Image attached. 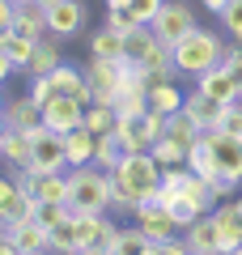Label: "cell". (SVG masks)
Instances as JSON below:
<instances>
[{"label": "cell", "instance_id": "obj_1", "mask_svg": "<svg viewBox=\"0 0 242 255\" xmlns=\"http://www.w3.org/2000/svg\"><path fill=\"white\" fill-rule=\"evenodd\" d=\"M111 183H115L111 209L115 213H136L144 200H153V191L161 187V162L153 153H123L119 166L111 170Z\"/></svg>", "mask_w": 242, "mask_h": 255}, {"label": "cell", "instance_id": "obj_2", "mask_svg": "<svg viewBox=\"0 0 242 255\" xmlns=\"http://www.w3.org/2000/svg\"><path fill=\"white\" fill-rule=\"evenodd\" d=\"M221 55H225V38L217 34V30H191L183 43H174V73L179 77H204L208 68H217L221 64Z\"/></svg>", "mask_w": 242, "mask_h": 255}, {"label": "cell", "instance_id": "obj_3", "mask_svg": "<svg viewBox=\"0 0 242 255\" xmlns=\"http://www.w3.org/2000/svg\"><path fill=\"white\" fill-rule=\"evenodd\" d=\"M72 179V213H107L111 196H115V183H111V170L102 166H68Z\"/></svg>", "mask_w": 242, "mask_h": 255}, {"label": "cell", "instance_id": "obj_4", "mask_svg": "<svg viewBox=\"0 0 242 255\" xmlns=\"http://www.w3.org/2000/svg\"><path fill=\"white\" fill-rule=\"evenodd\" d=\"M127 60L140 64L144 73H149V81H174V47H166L157 34H153V26H140L136 34H127Z\"/></svg>", "mask_w": 242, "mask_h": 255}, {"label": "cell", "instance_id": "obj_5", "mask_svg": "<svg viewBox=\"0 0 242 255\" xmlns=\"http://www.w3.org/2000/svg\"><path fill=\"white\" fill-rule=\"evenodd\" d=\"M115 136H119V145H123V153H149V149L166 136V115H157V111L119 115Z\"/></svg>", "mask_w": 242, "mask_h": 255}, {"label": "cell", "instance_id": "obj_6", "mask_svg": "<svg viewBox=\"0 0 242 255\" xmlns=\"http://www.w3.org/2000/svg\"><path fill=\"white\" fill-rule=\"evenodd\" d=\"M30 140H34V149H30V162L26 170L30 174H51V170H68V149H64V136L60 132H51V128H34L30 132Z\"/></svg>", "mask_w": 242, "mask_h": 255}, {"label": "cell", "instance_id": "obj_7", "mask_svg": "<svg viewBox=\"0 0 242 255\" xmlns=\"http://www.w3.org/2000/svg\"><path fill=\"white\" fill-rule=\"evenodd\" d=\"M191 30H200V21H196V9H191L187 0H166V4H161V13L153 17V34H157L166 47L183 43Z\"/></svg>", "mask_w": 242, "mask_h": 255}, {"label": "cell", "instance_id": "obj_8", "mask_svg": "<svg viewBox=\"0 0 242 255\" xmlns=\"http://www.w3.org/2000/svg\"><path fill=\"white\" fill-rule=\"evenodd\" d=\"M204 145H208V153H213L217 179L242 183V136H230V132L213 128V132H204Z\"/></svg>", "mask_w": 242, "mask_h": 255}, {"label": "cell", "instance_id": "obj_9", "mask_svg": "<svg viewBox=\"0 0 242 255\" xmlns=\"http://www.w3.org/2000/svg\"><path fill=\"white\" fill-rule=\"evenodd\" d=\"M34 209H38V200L26 191V183H17L13 174L0 183V226H4V230L17 226V221H30Z\"/></svg>", "mask_w": 242, "mask_h": 255}, {"label": "cell", "instance_id": "obj_10", "mask_svg": "<svg viewBox=\"0 0 242 255\" xmlns=\"http://www.w3.org/2000/svg\"><path fill=\"white\" fill-rule=\"evenodd\" d=\"M72 221H77V243L81 251L85 247H98V251H111L119 238V226L107 217V213H72Z\"/></svg>", "mask_w": 242, "mask_h": 255}, {"label": "cell", "instance_id": "obj_11", "mask_svg": "<svg viewBox=\"0 0 242 255\" xmlns=\"http://www.w3.org/2000/svg\"><path fill=\"white\" fill-rule=\"evenodd\" d=\"M85 77L94 85V102H115L119 85H123V60H98V55H90Z\"/></svg>", "mask_w": 242, "mask_h": 255}, {"label": "cell", "instance_id": "obj_12", "mask_svg": "<svg viewBox=\"0 0 242 255\" xmlns=\"http://www.w3.org/2000/svg\"><path fill=\"white\" fill-rule=\"evenodd\" d=\"M132 221L153 238V243H166V238H179V234H183L179 221L170 217V209H166V204H157V200H144L140 209L132 213Z\"/></svg>", "mask_w": 242, "mask_h": 255}, {"label": "cell", "instance_id": "obj_13", "mask_svg": "<svg viewBox=\"0 0 242 255\" xmlns=\"http://www.w3.org/2000/svg\"><path fill=\"white\" fill-rule=\"evenodd\" d=\"M85 17H90V9L81 4V0H55V4H47V30H51L55 38H72L85 30Z\"/></svg>", "mask_w": 242, "mask_h": 255}, {"label": "cell", "instance_id": "obj_14", "mask_svg": "<svg viewBox=\"0 0 242 255\" xmlns=\"http://www.w3.org/2000/svg\"><path fill=\"white\" fill-rule=\"evenodd\" d=\"M183 243H187L191 255H230V247H225V238H221V230H217L213 213L200 217V221H191V226L183 230Z\"/></svg>", "mask_w": 242, "mask_h": 255}, {"label": "cell", "instance_id": "obj_15", "mask_svg": "<svg viewBox=\"0 0 242 255\" xmlns=\"http://www.w3.org/2000/svg\"><path fill=\"white\" fill-rule=\"evenodd\" d=\"M196 90L225 107V102H238V98H242V77L230 73L225 64H217V68H208L204 77H196Z\"/></svg>", "mask_w": 242, "mask_h": 255}, {"label": "cell", "instance_id": "obj_16", "mask_svg": "<svg viewBox=\"0 0 242 255\" xmlns=\"http://www.w3.org/2000/svg\"><path fill=\"white\" fill-rule=\"evenodd\" d=\"M43 124L51 128V132H72V128H81L85 124V102H77V98H68V94H55L51 102L43 107Z\"/></svg>", "mask_w": 242, "mask_h": 255}, {"label": "cell", "instance_id": "obj_17", "mask_svg": "<svg viewBox=\"0 0 242 255\" xmlns=\"http://www.w3.org/2000/svg\"><path fill=\"white\" fill-rule=\"evenodd\" d=\"M4 128H17V132H34V128H43V107H38L30 94L9 98V102H4Z\"/></svg>", "mask_w": 242, "mask_h": 255}, {"label": "cell", "instance_id": "obj_18", "mask_svg": "<svg viewBox=\"0 0 242 255\" xmlns=\"http://www.w3.org/2000/svg\"><path fill=\"white\" fill-rule=\"evenodd\" d=\"M183 111H187V115L200 124V132H213V128H221V115H225L221 102H213L208 94H200V90H191L187 98H183Z\"/></svg>", "mask_w": 242, "mask_h": 255}, {"label": "cell", "instance_id": "obj_19", "mask_svg": "<svg viewBox=\"0 0 242 255\" xmlns=\"http://www.w3.org/2000/svg\"><path fill=\"white\" fill-rule=\"evenodd\" d=\"M213 221H217V230H221V238H225V247H242V204L238 200H221L213 209Z\"/></svg>", "mask_w": 242, "mask_h": 255}, {"label": "cell", "instance_id": "obj_20", "mask_svg": "<svg viewBox=\"0 0 242 255\" xmlns=\"http://www.w3.org/2000/svg\"><path fill=\"white\" fill-rule=\"evenodd\" d=\"M4 234L13 238V243L21 247V255H34V251H47V243H51V230L47 226H38L34 217L30 221H17V226H9Z\"/></svg>", "mask_w": 242, "mask_h": 255}, {"label": "cell", "instance_id": "obj_21", "mask_svg": "<svg viewBox=\"0 0 242 255\" xmlns=\"http://www.w3.org/2000/svg\"><path fill=\"white\" fill-rule=\"evenodd\" d=\"M34 47H38V38H26V34H17V30H0V55L13 60V68H21V73H26L30 60H34Z\"/></svg>", "mask_w": 242, "mask_h": 255}, {"label": "cell", "instance_id": "obj_22", "mask_svg": "<svg viewBox=\"0 0 242 255\" xmlns=\"http://www.w3.org/2000/svg\"><path fill=\"white\" fill-rule=\"evenodd\" d=\"M64 149H68V166H90L94 149H98V136L81 124V128H72V132H64Z\"/></svg>", "mask_w": 242, "mask_h": 255}, {"label": "cell", "instance_id": "obj_23", "mask_svg": "<svg viewBox=\"0 0 242 255\" xmlns=\"http://www.w3.org/2000/svg\"><path fill=\"white\" fill-rule=\"evenodd\" d=\"M13 30H17V34H26V38H47V34H51V30H47V9L38 4V0H21Z\"/></svg>", "mask_w": 242, "mask_h": 255}, {"label": "cell", "instance_id": "obj_24", "mask_svg": "<svg viewBox=\"0 0 242 255\" xmlns=\"http://www.w3.org/2000/svg\"><path fill=\"white\" fill-rule=\"evenodd\" d=\"M60 64H64V51H60V43H55V34H47V38H38L34 60H30L26 77H51Z\"/></svg>", "mask_w": 242, "mask_h": 255}, {"label": "cell", "instance_id": "obj_25", "mask_svg": "<svg viewBox=\"0 0 242 255\" xmlns=\"http://www.w3.org/2000/svg\"><path fill=\"white\" fill-rule=\"evenodd\" d=\"M90 55H98V60H123L127 55V38L119 34V30L102 26V30L90 34Z\"/></svg>", "mask_w": 242, "mask_h": 255}, {"label": "cell", "instance_id": "obj_26", "mask_svg": "<svg viewBox=\"0 0 242 255\" xmlns=\"http://www.w3.org/2000/svg\"><path fill=\"white\" fill-rule=\"evenodd\" d=\"M183 98H187V94H183L174 81H153L149 85V111H157V115H174V111H183Z\"/></svg>", "mask_w": 242, "mask_h": 255}, {"label": "cell", "instance_id": "obj_27", "mask_svg": "<svg viewBox=\"0 0 242 255\" xmlns=\"http://www.w3.org/2000/svg\"><path fill=\"white\" fill-rule=\"evenodd\" d=\"M30 149H34L30 132H17V128H4V132H0V153H4L9 166H26L30 162Z\"/></svg>", "mask_w": 242, "mask_h": 255}, {"label": "cell", "instance_id": "obj_28", "mask_svg": "<svg viewBox=\"0 0 242 255\" xmlns=\"http://www.w3.org/2000/svg\"><path fill=\"white\" fill-rule=\"evenodd\" d=\"M166 136H170L174 145H183V149L191 153V145H196V140L204 136V132H200V124L187 115V111H174V115H166Z\"/></svg>", "mask_w": 242, "mask_h": 255}, {"label": "cell", "instance_id": "obj_29", "mask_svg": "<svg viewBox=\"0 0 242 255\" xmlns=\"http://www.w3.org/2000/svg\"><path fill=\"white\" fill-rule=\"evenodd\" d=\"M149 251H153V238L144 234L140 226H127V230H119L115 247H111V255H149Z\"/></svg>", "mask_w": 242, "mask_h": 255}, {"label": "cell", "instance_id": "obj_30", "mask_svg": "<svg viewBox=\"0 0 242 255\" xmlns=\"http://www.w3.org/2000/svg\"><path fill=\"white\" fill-rule=\"evenodd\" d=\"M115 124H119V111L111 107V102H90V107H85V128H90L94 136L115 132Z\"/></svg>", "mask_w": 242, "mask_h": 255}, {"label": "cell", "instance_id": "obj_31", "mask_svg": "<svg viewBox=\"0 0 242 255\" xmlns=\"http://www.w3.org/2000/svg\"><path fill=\"white\" fill-rule=\"evenodd\" d=\"M47 251L51 255H77L81 251V243H77V221H60V226L51 230V243H47Z\"/></svg>", "mask_w": 242, "mask_h": 255}, {"label": "cell", "instance_id": "obj_32", "mask_svg": "<svg viewBox=\"0 0 242 255\" xmlns=\"http://www.w3.org/2000/svg\"><path fill=\"white\" fill-rule=\"evenodd\" d=\"M166 209H170V217H174V221H179V230H187V226H191V221H200V217H208V213H204V209H200V204H196V200H191L187 191H179V196H174V200H170V204H166Z\"/></svg>", "mask_w": 242, "mask_h": 255}, {"label": "cell", "instance_id": "obj_33", "mask_svg": "<svg viewBox=\"0 0 242 255\" xmlns=\"http://www.w3.org/2000/svg\"><path fill=\"white\" fill-rule=\"evenodd\" d=\"M119 157H123V145H119L115 132H107V136H98V149H94V166H102V170H115Z\"/></svg>", "mask_w": 242, "mask_h": 255}, {"label": "cell", "instance_id": "obj_34", "mask_svg": "<svg viewBox=\"0 0 242 255\" xmlns=\"http://www.w3.org/2000/svg\"><path fill=\"white\" fill-rule=\"evenodd\" d=\"M149 153L161 162V170H170V166H187V149H183V145H174L170 136H161L157 145L149 149Z\"/></svg>", "mask_w": 242, "mask_h": 255}, {"label": "cell", "instance_id": "obj_35", "mask_svg": "<svg viewBox=\"0 0 242 255\" xmlns=\"http://www.w3.org/2000/svg\"><path fill=\"white\" fill-rule=\"evenodd\" d=\"M68 217H72V204H38L34 209V221L47 226V230H55L60 221H68Z\"/></svg>", "mask_w": 242, "mask_h": 255}, {"label": "cell", "instance_id": "obj_36", "mask_svg": "<svg viewBox=\"0 0 242 255\" xmlns=\"http://www.w3.org/2000/svg\"><path fill=\"white\" fill-rule=\"evenodd\" d=\"M107 26L111 30H119V34H136V30H140V21L132 17V9H107Z\"/></svg>", "mask_w": 242, "mask_h": 255}, {"label": "cell", "instance_id": "obj_37", "mask_svg": "<svg viewBox=\"0 0 242 255\" xmlns=\"http://www.w3.org/2000/svg\"><path fill=\"white\" fill-rule=\"evenodd\" d=\"M221 26L234 43H242V0H230V9L221 13Z\"/></svg>", "mask_w": 242, "mask_h": 255}, {"label": "cell", "instance_id": "obj_38", "mask_svg": "<svg viewBox=\"0 0 242 255\" xmlns=\"http://www.w3.org/2000/svg\"><path fill=\"white\" fill-rule=\"evenodd\" d=\"M26 94L38 102V107H47V102L55 98V81H51V77H30V90Z\"/></svg>", "mask_w": 242, "mask_h": 255}, {"label": "cell", "instance_id": "obj_39", "mask_svg": "<svg viewBox=\"0 0 242 255\" xmlns=\"http://www.w3.org/2000/svg\"><path fill=\"white\" fill-rule=\"evenodd\" d=\"M221 132H230V136H242V98H238V102H225Z\"/></svg>", "mask_w": 242, "mask_h": 255}, {"label": "cell", "instance_id": "obj_40", "mask_svg": "<svg viewBox=\"0 0 242 255\" xmlns=\"http://www.w3.org/2000/svg\"><path fill=\"white\" fill-rule=\"evenodd\" d=\"M161 4H166V0H132V17L140 21V26H153V17L161 13Z\"/></svg>", "mask_w": 242, "mask_h": 255}, {"label": "cell", "instance_id": "obj_41", "mask_svg": "<svg viewBox=\"0 0 242 255\" xmlns=\"http://www.w3.org/2000/svg\"><path fill=\"white\" fill-rule=\"evenodd\" d=\"M149 255H191V251H187V243H183V234H179V238H166V243H153Z\"/></svg>", "mask_w": 242, "mask_h": 255}, {"label": "cell", "instance_id": "obj_42", "mask_svg": "<svg viewBox=\"0 0 242 255\" xmlns=\"http://www.w3.org/2000/svg\"><path fill=\"white\" fill-rule=\"evenodd\" d=\"M221 64L230 68V73H238V77H242V43H225V55H221Z\"/></svg>", "mask_w": 242, "mask_h": 255}, {"label": "cell", "instance_id": "obj_43", "mask_svg": "<svg viewBox=\"0 0 242 255\" xmlns=\"http://www.w3.org/2000/svg\"><path fill=\"white\" fill-rule=\"evenodd\" d=\"M200 4H204V9H208V13H217V17H221V13H225V9H230V0H200Z\"/></svg>", "mask_w": 242, "mask_h": 255}, {"label": "cell", "instance_id": "obj_44", "mask_svg": "<svg viewBox=\"0 0 242 255\" xmlns=\"http://www.w3.org/2000/svg\"><path fill=\"white\" fill-rule=\"evenodd\" d=\"M107 9H132V0H102Z\"/></svg>", "mask_w": 242, "mask_h": 255}, {"label": "cell", "instance_id": "obj_45", "mask_svg": "<svg viewBox=\"0 0 242 255\" xmlns=\"http://www.w3.org/2000/svg\"><path fill=\"white\" fill-rule=\"evenodd\" d=\"M77 255H111V251H98V247H85V251H77Z\"/></svg>", "mask_w": 242, "mask_h": 255}, {"label": "cell", "instance_id": "obj_46", "mask_svg": "<svg viewBox=\"0 0 242 255\" xmlns=\"http://www.w3.org/2000/svg\"><path fill=\"white\" fill-rule=\"evenodd\" d=\"M230 255H242V247H234V251H230Z\"/></svg>", "mask_w": 242, "mask_h": 255}, {"label": "cell", "instance_id": "obj_47", "mask_svg": "<svg viewBox=\"0 0 242 255\" xmlns=\"http://www.w3.org/2000/svg\"><path fill=\"white\" fill-rule=\"evenodd\" d=\"M34 255H51V251H34Z\"/></svg>", "mask_w": 242, "mask_h": 255}, {"label": "cell", "instance_id": "obj_48", "mask_svg": "<svg viewBox=\"0 0 242 255\" xmlns=\"http://www.w3.org/2000/svg\"><path fill=\"white\" fill-rule=\"evenodd\" d=\"M238 204H242V196H238Z\"/></svg>", "mask_w": 242, "mask_h": 255}]
</instances>
